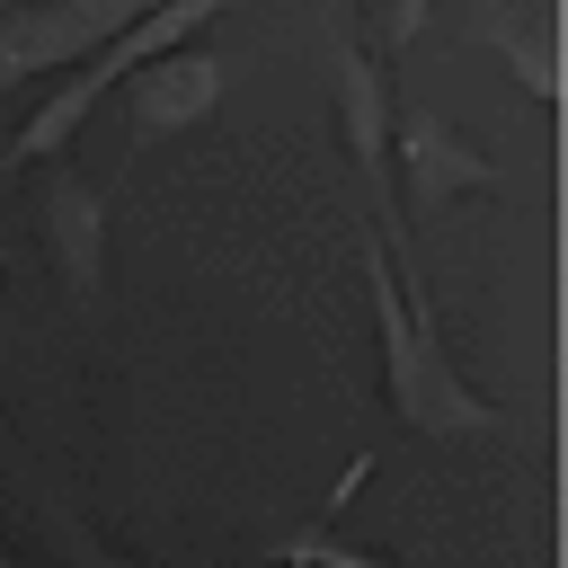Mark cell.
<instances>
[{
	"instance_id": "7",
	"label": "cell",
	"mask_w": 568,
	"mask_h": 568,
	"mask_svg": "<svg viewBox=\"0 0 568 568\" xmlns=\"http://www.w3.org/2000/svg\"><path fill=\"white\" fill-rule=\"evenodd\" d=\"M222 89H231V62L222 53H160V62H142V80H133V142H160V133H186L195 115H213L222 106Z\"/></svg>"
},
{
	"instance_id": "9",
	"label": "cell",
	"mask_w": 568,
	"mask_h": 568,
	"mask_svg": "<svg viewBox=\"0 0 568 568\" xmlns=\"http://www.w3.org/2000/svg\"><path fill=\"white\" fill-rule=\"evenodd\" d=\"M275 568H390V559H382V550H355V541H337V532L320 524V532H302L293 550H275Z\"/></svg>"
},
{
	"instance_id": "5",
	"label": "cell",
	"mask_w": 568,
	"mask_h": 568,
	"mask_svg": "<svg viewBox=\"0 0 568 568\" xmlns=\"http://www.w3.org/2000/svg\"><path fill=\"white\" fill-rule=\"evenodd\" d=\"M320 44H328V89H337V124H346L355 178L373 186V213H390V80H382V62L355 44V27L337 9L320 18Z\"/></svg>"
},
{
	"instance_id": "1",
	"label": "cell",
	"mask_w": 568,
	"mask_h": 568,
	"mask_svg": "<svg viewBox=\"0 0 568 568\" xmlns=\"http://www.w3.org/2000/svg\"><path fill=\"white\" fill-rule=\"evenodd\" d=\"M364 293H373V337H382V399L399 426L417 435H497L506 417L462 382V364L444 355V328L426 311V284L390 266L382 231L364 222Z\"/></svg>"
},
{
	"instance_id": "11",
	"label": "cell",
	"mask_w": 568,
	"mask_h": 568,
	"mask_svg": "<svg viewBox=\"0 0 568 568\" xmlns=\"http://www.w3.org/2000/svg\"><path fill=\"white\" fill-rule=\"evenodd\" d=\"M0 275H9V240H0Z\"/></svg>"
},
{
	"instance_id": "3",
	"label": "cell",
	"mask_w": 568,
	"mask_h": 568,
	"mask_svg": "<svg viewBox=\"0 0 568 568\" xmlns=\"http://www.w3.org/2000/svg\"><path fill=\"white\" fill-rule=\"evenodd\" d=\"M142 9L133 0H44V9H9L0 18V89L36 80V71H80L98 44H115Z\"/></svg>"
},
{
	"instance_id": "12",
	"label": "cell",
	"mask_w": 568,
	"mask_h": 568,
	"mask_svg": "<svg viewBox=\"0 0 568 568\" xmlns=\"http://www.w3.org/2000/svg\"><path fill=\"white\" fill-rule=\"evenodd\" d=\"M0 568H9V550H0Z\"/></svg>"
},
{
	"instance_id": "8",
	"label": "cell",
	"mask_w": 568,
	"mask_h": 568,
	"mask_svg": "<svg viewBox=\"0 0 568 568\" xmlns=\"http://www.w3.org/2000/svg\"><path fill=\"white\" fill-rule=\"evenodd\" d=\"M462 36L506 44V53H515V80H524L532 98H559V18H506V9H479V18H462Z\"/></svg>"
},
{
	"instance_id": "6",
	"label": "cell",
	"mask_w": 568,
	"mask_h": 568,
	"mask_svg": "<svg viewBox=\"0 0 568 568\" xmlns=\"http://www.w3.org/2000/svg\"><path fill=\"white\" fill-rule=\"evenodd\" d=\"M36 222H44V248H53L62 284H71V302L98 311V284H106V204H98V186L53 160V178L36 195Z\"/></svg>"
},
{
	"instance_id": "2",
	"label": "cell",
	"mask_w": 568,
	"mask_h": 568,
	"mask_svg": "<svg viewBox=\"0 0 568 568\" xmlns=\"http://www.w3.org/2000/svg\"><path fill=\"white\" fill-rule=\"evenodd\" d=\"M195 27H213V0H169V9H142V18H133L115 44H98V53H89V62H80V71H71V80H62V89H53L36 115H27V133L0 151V169H27V160H62V151H71V133L98 115V98H106L124 71H142V62L178 53Z\"/></svg>"
},
{
	"instance_id": "4",
	"label": "cell",
	"mask_w": 568,
	"mask_h": 568,
	"mask_svg": "<svg viewBox=\"0 0 568 568\" xmlns=\"http://www.w3.org/2000/svg\"><path fill=\"white\" fill-rule=\"evenodd\" d=\"M390 160H399L408 213H444L453 195L497 186V160L470 151V142L444 124V106H426V98H390Z\"/></svg>"
},
{
	"instance_id": "10",
	"label": "cell",
	"mask_w": 568,
	"mask_h": 568,
	"mask_svg": "<svg viewBox=\"0 0 568 568\" xmlns=\"http://www.w3.org/2000/svg\"><path fill=\"white\" fill-rule=\"evenodd\" d=\"M44 532H53L62 550H71V568H142L133 550H106V541H98V532H89L80 515H62V506H44Z\"/></svg>"
}]
</instances>
